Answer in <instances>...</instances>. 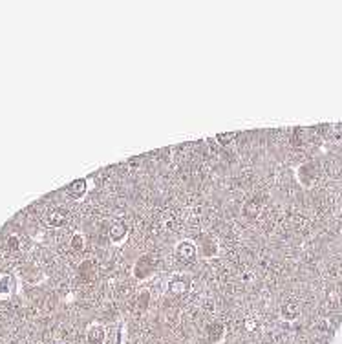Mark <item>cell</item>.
<instances>
[{"label": "cell", "instance_id": "5bb4252c", "mask_svg": "<svg viewBox=\"0 0 342 344\" xmlns=\"http://www.w3.org/2000/svg\"><path fill=\"white\" fill-rule=\"evenodd\" d=\"M202 253L205 256L216 255V244H214L212 240H205V244H203V247H202Z\"/></svg>", "mask_w": 342, "mask_h": 344}, {"label": "cell", "instance_id": "4fadbf2b", "mask_svg": "<svg viewBox=\"0 0 342 344\" xmlns=\"http://www.w3.org/2000/svg\"><path fill=\"white\" fill-rule=\"evenodd\" d=\"M148 302H150V293H148L147 289H143L139 293V296H137V306H139V310L141 311L147 310Z\"/></svg>", "mask_w": 342, "mask_h": 344}, {"label": "cell", "instance_id": "8992f818", "mask_svg": "<svg viewBox=\"0 0 342 344\" xmlns=\"http://www.w3.org/2000/svg\"><path fill=\"white\" fill-rule=\"evenodd\" d=\"M86 193H88V183L83 178L73 179L70 185L66 187V194H68V198H71V200H83Z\"/></svg>", "mask_w": 342, "mask_h": 344}, {"label": "cell", "instance_id": "7c38bea8", "mask_svg": "<svg viewBox=\"0 0 342 344\" xmlns=\"http://www.w3.org/2000/svg\"><path fill=\"white\" fill-rule=\"evenodd\" d=\"M70 247L73 249V251H83V249H84V236H83V234L75 233L73 236H71Z\"/></svg>", "mask_w": 342, "mask_h": 344}, {"label": "cell", "instance_id": "5b68a950", "mask_svg": "<svg viewBox=\"0 0 342 344\" xmlns=\"http://www.w3.org/2000/svg\"><path fill=\"white\" fill-rule=\"evenodd\" d=\"M106 339V330L103 324L93 322L86 330V343L88 344H103Z\"/></svg>", "mask_w": 342, "mask_h": 344}, {"label": "cell", "instance_id": "9a60e30c", "mask_svg": "<svg viewBox=\"0 0 342 344\" xmlns=\"http://www.w3.org/2000/svg\"><path fill=\"white\" fill-rule=\"evenodd\" d=\"M234 138H236V132H227V134H218L216 141L220 145H229Z\"/></svg>", "mask_w": 342, "mask_h": 344}, {"label": "cell", "instance_id": "8fae6325", "mask_svg": "<svg viewBox=\"0 0 342 344\" xmlns=\"http://www.w3.org/2000/svg\"><path fill=\"white\" fill-rule=\"evenodd\" d=\"M260 213V205L258 203H254V201H249V203H245L244 207V214L247 218H256Z\"/></svg>", "mask_w": 342, "mask_h": 344}, {"label": "cell", "instance_id": "ba28073f", "mask_svg": "<svg viewBox=\"0 0 342 344\" xmlns=\"http://www.w3.org/2000/svg\"><path fill=\"white\" fill-rule=\"evenodd\" d=\"M189 286L190 284L187 278L174 276V278H170V282H168V293H172V295H183V293L189 291Z\"/></svg>", "mask_w": 342, "mask_h": 344}, {"label": "cell", "instance_id": "52a82bcc", "mask_svg": "<svg viewBox=\"0 0 342 344\" xmlns=\"http://www.w3.org/2000/svg\"><path fill=\"white\" fill-rule=\"evenodd\" d=\"M126 236H128V231H126L125 221H115L110 229V242L115 246H121L126 240Z\"/></svg>", "mask_w": 342, "mask_h": 344}, {"label": "cell", "instance_id": "3957f363", "mask_svg": "<svg viewBox=\"0 0 342 344\" xmlns=\"http://www.w3.org/2000/svg\"><path fill=\"white\" fill-rule=\"evenodd\" d=\"M44 220H46L49 227H63L64 223L68 221V211L63 209V207H53L51 211H48Z\"/></svg>", "mask_w": 342, "mask_h": 344}, {"label": "cell", "instance_id": "2e32d148", "mask_svg": "<svg viewBox=\"0 0 342 344\" xmlns=\"http://www.w3.org/2000/svg\"><path fill=\"white\" fill-rule=\"evenodd\" d=\"M7 247L11 249V251H17L19 249V238L17 236H9L7 238Z\"/></svg>", "mask_w": 342, "mask_h": 344}, {"label": "cell", "instance_id": "30bf717a", "mask_svg": "<svg viewBox=\"0 0 342 344\" xmlns=\"http://www.w3.org/2000/svg\"><path fill=\"white\" fill-rule=\"evenodd\" d=\"M79 275H81V278H86V280H90L91 276H95V266H93V262L86 260L81 264V268H79Z\"/></svg>", "mask_w": 342, "mask_h": 344}, {"label": "cell", "instance_id": "277c9868", "mask_svg": "<svg viewBox=\"0 0 342 344\" xmlns=\"http://www.w3.org/2000/svg\"><path fill=\"white\" fill-rule=\"evenodd\" d=\"M225 337V326L222 322H210L205 328V339L207 344H218L222 343Z\"/></svg>", "mask_w": 342, "mask_h": 344}, {"label": "cell", "instance_id": "6da1fadb", "mask_svg": "<svg viewBox=\"0 0 342 344\" xmlns=\"http://www.w3.org/2000/svg\"><path fill=\"white\" fill-rule=\"evenodd\" d=\"M156 269V260H154L150 255H143L139 260L134 264V276L139 278V280H145L154 273Z\"/></svg>", "mask_w": 342, "mask_h": 344}, {"label": "cell", "instance_id": "7a4b0ae2", "mask_svg": "<svg viewBox=\"0 0 342 344\" xmlns=\"http://www.w3.org/2000/svg\"><path fill=\"white\" fill-rule=\"evenodd\" d=\"M196 244L192 240H182V242H178V246H176V249H174V255H176V258L178 260H182V262H190V260H194V256H196Z\"/></svg>", "mask_w": 342, "mask_h": 344}, {"label": "cell", "instance_id": "9c48e42d", "mask_svg": "<svg viewBox=\"0 0 342 344\" xmlns=\"http://www.w3.org/2000/svg\"><path fill=\"white\" fill-rule=\"evenodd\" d=\"M298 315H300V306H298V302L287 300V302L282 306V317H284L286 320H295Z\"/></svg>", "mask_w": 342, "mask_h": 344}]
</instances>
